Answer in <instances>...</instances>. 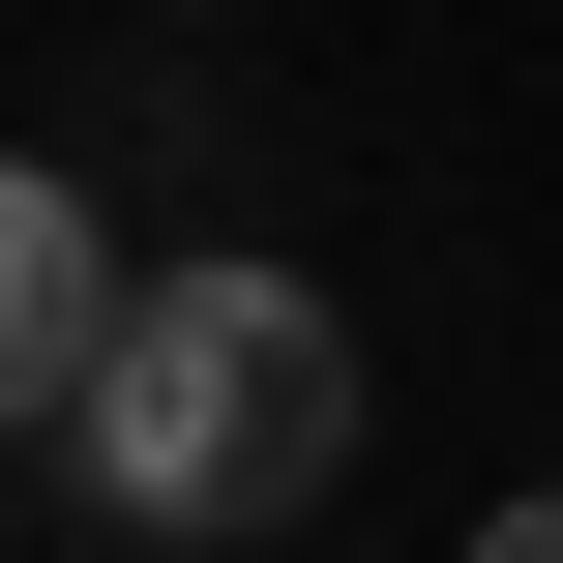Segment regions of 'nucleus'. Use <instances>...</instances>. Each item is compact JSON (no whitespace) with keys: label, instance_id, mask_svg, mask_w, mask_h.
Segmentation results:
<instances>
[{"label":"nucleus","instance_id":"obj_3","mask_svg":"<svg viewBox=\"0 0 563 563\" xmlns=\"http://www.w3.org/2000/svg\"><path fill=\"white\" fill-rule=\"evenodd\" d=\"M475 563H563V505H505V534H475Z\"/></svg>","mask_w":563,"mask_h":563},{"label":"nucleus","instance_id":"obj_2","mask_svg":"<svg viewBox=\"0 0 563 563\" xmlns=\"http://www.w3.org/2000/svg\"><path fill=\"white\" fill-rule=\"evenodd\" d=\"M89 356H119V297H89V178H30V148H0V445H30V416H89Z\"/></svg>","mask_w":563,"mask_h":563},{"label":"nucleus","instance_id":"obj_1","mask_svg":"<svg viewBox=\"0 0 563 563\" xmlns=\"http://www.w3.org/2000/svg\"><path fill=\"white\" fill-rule=\"evenodd\" d=\"M356 475V327L297 267H148L89 356V505L119 534H297Z\"/></svg>","mask_w":563,"mask_h":563}]
</instances>
